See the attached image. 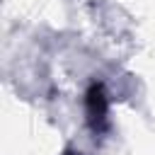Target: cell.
<instances>
[{
	"label": "cell",
	"instance_id": "1",
	"mask_svg": "<svg viewBox=\"0 0 155 155\" xmlns=\"http://www.w3.org/2000/svg\"><path fill=\"white\" fill-rule=\"evenodd\" d=\"M87 104H90V119L92 121H102L104 114H107V99L102 94V87H92L90 94H87Z\"/></svg>",
	"mask_w": 155,
	"mask_h": 155
}]
</instances>
